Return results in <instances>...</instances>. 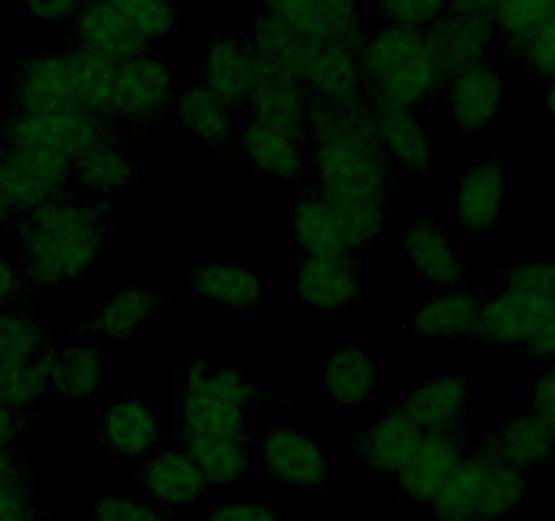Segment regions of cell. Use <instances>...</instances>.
Listing matches in <instances>:
<instances>
[{
  "mask_svg": "<svg viewBox=\"0 0 555 521\" xmlns=\"http://www.w3.org/2000/svg\"><path fill=\"white\" fill-rule=\"evenodd\" d=\"M20 217V269L27 285H65L95 266L106 223L92 201L60 195Z\"/></svg>",
  "mask_w": 555,
  "mask_h": 521,
  "instance_id": "obj_1",
  "label": "cell"
},
{
  "mask_svg": "<svg viewBox=\"0 0 555 521\" xmlns=\"http://www.w3.org/2000/svg\"><path fill=\"white\" fill-rule=\"evenodd\" d=\"M358 52L366 76L369 101L415 109L444 90L448 79L439 68L428 30L377 22L358 43Z\"/></svg>",
  "mask_w": 555,
  "mask_h": 521,
  "instance_id": "obj_2",
  "label": "cell"
},
{
  "mask_svg": "<svg viewBox=\"0 0 555 521\" xmlns=\"http://www.w3.org/2000/svg\"><path fill=\"white\" fill-rule=\"evenodd\" d=\"M529 497V475L518 467L502 465L472 450L448 486L434 499L437 521H499L518 513Z\"/></svg>",
  "mask_w": 555,
  "mask_h": 521,
  "instance_id": "obj_3",
  "label": "cell"
},
{
  "mask_svg": "<svg viewBox=\"0 0 555 521\" xmlns=\"http://www.w3.org/2000/svg\"><path fill=\"white\" fill-rule=\"evenodd\" d=\"M5 123V141L9 147H30V150H49L79 161L87 152L114 139L112 119L98 117L85 109H63L49 114H16L9 112Z\"/></svg>",
  "mask_w": 555,
  "mask_h": 521,
  "instance_id": "obj_4",
  "label": "cell"
},
{
  "mask_svg": "<svg viewBox=\"0 0 555 521\" xmlns=\"http://www.w3.org/2000/svg\"><path fill=\"white\" fill-rule=\"evenodd\" d=\"M287 68L301 76L314 101L336 103V106L369 103L366 76L356 43L304 41Z\"/></svg>",
  "mask_w": 555,
  "mask_h": 521,
  "instance_id": "obj_5",
  "label": "cell"
},
{
  "mask_svg": "<svg viewBox=\"0 0 555 521\" xmlns=\"http://www.w3.org/2000/svg\"><path fill=\"white\" fill-rule=\"evenodd\" d=\"M177 96L171 63L150 49L119 63L114 117L135 125L157 123L173 114Z\"/></svg>",
  "mask_w": 555,
  "mask_h": 521,
  "instance_id": "obj_6",
  "label": "cell"
},
{
  "mask_svg": "<svg viewBox=\"0 0 555 521\" xmlns=\"http://www.w3.org/2000/svg\"><path fill=\"white\" fill-rule=\"evenodd\" d=\"M258 9L280 16L307 41L361 43L369 33V0H258Z\"/></svg>",
  "mask_w": 555,
  "mask_h": 521,
  "instance_id": "obj_7",
  "label": "cell"
},
{
  "mask_svg": "<svg viewBox=\"0 0 555 521\" xmlns=\"http://www.w3.org/2000/svg\"><path fill=\"white\" fill-rule=\"evenodd\" d=\"M5 106L16 114H49L76 106L65 52L30 54L5 79Z\"/></svg>",
  "mask_w": 555,
  "mask_h": 521,
  "instance_id": "obj_8",
  "label": "cell"
},
{
  "mask_svg": "<svg viewBox=\"0 0 555 521\" xmlns=\"http://www.w3.org/2000/svg\"><path fill=\"white\" fill-rule=\"evenodd\" d=\"M263 470L282 486L320 492L328 486V450L312 434L296 427H274L258 445Z\"/></svg>",
  "mask_w": 555,
  "mask_h": 521,
  "instance_id": "obj_9",
  "label": "cell"
},
{
  "mask_svg": "<svg viewBox=\"0 0 555 521\" xmlns=\"http://www.w3.org/2000/svg\"><path fill=\"white\" fill-rule=\"evenodd\" d=\"M312 106L314 96L296 71L280 63H260L258 79H255L244 112H247V119H255V123L307 136Z\"/></svg>",
  "mask_w": 555,
  "mask_h": 521,
  "instance_id": "obj_10",
  "label": "cell"
},
{
  "mask_svg": "<svg viewBox=\"0 0 555 521\" xmlns=\"http://www.w3.org/2000/svg\"><path fill=\"white\" fill-rule=\"evenodd\" d=\"M345 233L347 253L366 250L383 233L390 212V182L318 185Z\"/></svg>",
  "mask_w": 555,
  "mask_h": 521,
  "instance_id": "obj_11",
  "label": "cell"
},
{
  "mask_svg": "<svg viewBox=\"0 0 555 521\" xmlns=\"http://www.w3.org/2000/svg\"><path fill=\"white\" fill-rule=\"evenodd\" d=\"M444 106L450 123L461 134H480L491 125L504 103V74L502 68L486 60L444 81Z\"/></svg>",
  "mask_w": 555,
  "mask_h": 521,
  "instance_id": "obj_12",
  "label": "cell"
},
{
  "mask_svg": "<svg viewBox=\"0 0 555 521\" xmlns=\"http://www.w3.org/2000/svg\"><path fill=\"white\" fill-rule=\"evenodd\" d=\"M496 38L499 33L493 20L455 9H450L437 25L428 27V41H431L444 79L477 63H486Z\"/></svg>",
  "mask_w": 555,
  "mask_h": 521,
  "instance_id": "obj_13",
  "label": "cell"
},
{
  "mask_svg": "<svg viewBox=\"0 0 555 521\" xmlns=\"http://www.w3.org/2000/svg\"><path fill=\"white\" fill-rule=\"evenodd\" d=\"M258 58L247 41L233 36H217L204 47L198 60L201 87L215 92L233 109L247 106L249 92L258 79Z\"/></svg>",
  "mask_w": 555,
  "mask_h": 521,
  "instance_id": "obj_14",
  "label": "cell"
},
{
  "mask_svg": "<svg viewBox=\"0 0 555 521\" xmlns=\"http://www.w3.org/2000/svg\"><path fill=\"white\" fill-rule=\"evenodd\" d=\"M98 443L114 459L135 461L150 456L160 443L155 407L141 396H122L112 402L98 423Z\"/></svg>",
  "mask_w": 555,
  "mask_h": 521,
  "instance_id": "obj_15",
  "label": "cell"
},
{
  "mask_svg": "<svg viewBox=\"0 0 555 521\" xmlns=\"http://www.w3.org/2000/svg\"><path fill=\"white\" fill-rule=\"evenodd\" d=\"M464 459V443H461L455 432L423 434L410 465L399 472L401 492L412 503L431 505L439 497V492L448 486V481L455 475V470H459Z\"/></svg>",
  "mask_w": 555,
  "mask_h": 521,
  "instance_id": "obj_16",
  "label": "cell"
},
{
  "mask_svg": "<svg viewBox=\"0 0 555 521\" xmlns=\"http://www.w3.org/2000/svg\"><path fill=\"white\" fill-rule=\"evenodd\" d=\"M236 144L249 166L263 174H271V177L298 179L304 177L309 166L307 136L274 128V125L247 119L238 128Z\"/></svg>",
  "mask_w": 555,
  "mask_h": 521,
  "instance_id": "obj_17",
  "label": "cell"
},
{
  "mask_svg": "<svg viewBox=\"0 0 555 521\" xmlns=\"http://www.w3.org/2000/svg\"><path fill=\"white\" fill-rule=\"evenodd\" d=\"M553 298L507 291L482 298L477 309L475 334L493 345H529Z\"/></svg>",
  "mask_w": 555,
  "mask_h": 521,
  "instance_id": "obj_18",
  "label": "cell"
},
{
  "mask_svg": "<svg viewBox=\"0 0 555 521\" xmlns=\"http://www.w3.org/2000/svg\"><path fill=\"white\" fill-rule=\"evenodd\" d=\"M296 296L309 309H345L361 296V269L352 255H334V258H307L296 269Z\"/></svg>",
  "mask_w": 555,
  "mask_h": 521,
  "instance_id": "obj_19",
  "label": "cell"
},
{
  "mask_svg": "<svg viewBox=\"0 0 555 521\" xmlns=\"http://www.w3.org/2000/svg\"><path fill=\"white\" fill-rule=\"evenodd\" d=\"M477 450L502 465L518 470H540L547 467L555 456V432L534 412H524L504 421L496 432L488 434Z\"/></svg>",
  "mask_w": 555,
  "mask_h": 521,
  "instance_id": "obj_20",
  "label": "cell"
},
{
  "mask_svg": "<svg viewBox=\"0 0 555 521\" xmlns=\"http://www.w3.org/2000/svg\"><path fill=\"white\" fill-rule=\"evenodd\" d=\"M504 174L496 163H475L461 174L453 190V212L459 226L469 237H482L496 223L504 212Z\"/></svg>",
  "mask_w": 555,
  "mask_h": 521,
  "instance_id": "obj_21",
  "label": "cell"
},
{
  "mask_svg": "<svg viewBox=\"0 0 555 521\" xmlns=\"http://www.w3.org/2000/svg\"><path fill=\"white\" fill-rule=\"evenodd\" d=\"M372 103L379 144L388 152L390 161L401 163L410 171H426L434 163V139L421 114L412 106H399V103Z\"/></svg>",
  "mask_w": 555,
  "mask_h": 521,
  "instance_id": "obj_22",
  "label": "cell"
},
{
  "mask_svg": "<svg viewBox=\"0 0 555 521\" xmlns=\"http://www.w3.org/2000/svg\"><path fill=\"white\" fill-rule=\"evenodd\" d=\"M469 383L461 372H442L412 385L404 410L423 432H455L466 418Z\"/></svg>",
  "mask_w": 555,
  "mask_h": 521,
  "instance_id": "obj_23",
  "label": "cell"
},
{
  "mask_svg": "<svg viewBox=\"0 0 555 521\" xmlns=\"http://www.w3.org/2000/svg\"><path fill=\"white\" fill-rule=\"evenodd\" d=\"M320 385L336 407H361L379 389V364L363 345H341L320 361Z\"/></svg>",
  "mask_w": 555,
  "mask_h": 521,
  "instance_id": "obj_24",
  "label": "cell"
},
{
  "mask_svg": "<svg viewBox=\"0 0 555 521\" xmlns=\"http://www.w3.org/2000/svg\"><path fill=\"white\" fill-rule=\"evenodd\" d=\"M423 429L406 416L404 407L399 410H385L374 418L356 440V450L366 465L379 472H393L399 475L410 459L415 456L417 445L423 440Z\"/></svg>",
  "mask_w": 555,
  "mask_h": 521,
  "instance_id": "obj_25",
  "label": "cell"
},
{
  "mask_svg": "<svg viewBox=\"0 0 555 521\" xmlns=\"http://www.w3.org/2000/svg\"><path fill=\"white\" fill-rule=\"evenodd\" d=\"M76 47L108 54V58L128 60L141 52H150V41L125 20L122 11L112 0H90L74 16Z\"/></svg>",
  "mask_w": 555,
  "mask_h": 521,
  "instance_id": "obj_26",
  "label": "cell"
},
{
  "mask_svg": "<svg viewBox=\"0 0 555 521\" xmlns=\"http://www.w3.org/2000/svg\"><path fill=\"white\" fill-rule=\"evenodd\" d=\"M401 253L417 269V275L434 288H459L464 282L466 266L453 239L434 223H415L399 237Z\"/></svg>",
  "mask_w": 555,
  "mask_h": 521,
  "instance_id": "obj_27",
  "label": "cell"
},
{
  "mask_svg": "<svg viewBox=\"0 0 555 521\" xmlns=\"http://www.w3.org/2000/svg\"><path fill=\"white\" fill-rule=\"evenodd\" d=\"M477 309H480V298L472 291L461 285L442 288L421 298L412 315V331L428 342L461 340L466 334H475Z\"/></svg>",
  "mask_w": 555,
  "mask_h": 521,
  "instance_id": "obj_28",
  "label": "cell"
},
{
  "mask_svg": "<svg viewBox=\"0 0 555 521\" xmlns=\"http://www.w3.org/2000/svg\"><path fill=\"white\" fill-rule=\"evenodd\" d=\"M173 117L179 128L193 139L206 141L211 147H225L238 134V109L217 98L206 87H188L177 96L173 103Z\"/></svg>",
  "mask_w": 555,
  "mask_h": 521,
  "instance_id": "obj_29",
  "label": "cell"
},
{
  "mask_svg": "<svg viewBox=\"0 0 555 521\" xmlns=\"http://www.w3.org/2000/svg\"><path fill=\"white\" fill-rule=\"evenodd\" d=\"M68 58L70 81H74L76 106L98 117H114V101H117V79L122 60L108 54L92 52L85 47L65 49Z\"/></svg>",
  "mask_w": 555,
  "mask_h": 521,
  "instance_id": "obj_30",
  "label": "cell"
},
{
  "mask_svg": "<svg viewBox=\"0 0 555 521\" xmlns=\"http://www.w3.org/2000/svg\"><path fill=\"white\" fill-rule=\"evenodd\" d=\"M139 481L144 492L160 505L195 503L206 492V478L184 450H163L146 459Z\"/></svg>",
  "mask_w": 555,
  "mask_h": 521,
  "instance_id": "obj_31",
  "label": "cell"
},
{
  "mask_svg": "<svg viewBox=\"0 0 555 521\" xmlns=\"http://www.w3.org/2000/svg\"><path fill=\"white\" fill-rule=\"evenodd\" d=\"M190 288L222 309H253L260 296L258 271L231 260H209L190 271Z\"/></svg>",
  "mask_w": 555,
  "mask_h": 521,
  "instance_id": "obj_32",
  "label": "cell"
},
{
  "mask_svg": "<svg viewBox=\"0 0 555 521\" xmlns=\"http://www.w3.org/2000/svg\"><path fill=\"white\" fill-rule=\"evenodd\" d=\"M293 237H296L298 250L307 258H334V255H350L345 244L339 220L328 201L314 190V193L301 195L291 212Z\"/></svg>",
  "mask_w": 555,
  "mask_h": 521,
  "instance_id": "obj_33",
  "label": "cell"
},
{
  "mask_svg": "<svg viewBox=\"0 0 555 521\" xmlns=\"http://www.w3.org/2000/svg\"><path fill=\"white\" fill-rule=\"evenodd\" d=\"M184 454L193 459L206 483L228 486L242 481L253 467L249 440L206 437V434H184Z\"/></svg>",
  "mask_w": 555,
  "mask_h": 521,
  "instance_id": "obj_34",
  "label": "cell"
},
{
  "mask_svg": "<svg viewBox=\"0 0 555 521\" xmlns=\"http://www.w3.org/2000/svg\"><path fill=\"white\" fill-rule=\"evenodd\" d=\"M160 307L155 291L144 285H125L92 315L90 329L103 340H128Z\"/></svg>",
  "mask_w": 555,
  "mask_h": 521,
  "instance_id": "obj_35",
  "label": "cell"
},
{
  "mask_svg": "<svg viewBox=\"0 0 555 521\" xmlns=\"http://www.w3.org/2000/svg\"><path fill=\"white\" fill-rule=\"evenodd\" d=\"M74 182L92 199H112L133 182V163L114 139L74 163Z\"/></svg>",
  "mask_w": 555,
  "mask_h": 521,
  "instance_id": "obj_36",
  "label": "cell"
},
{
  "mask_svg": "<svg viewBox=\"0 0 555 521\" xmlns=\"http://www.w3.org/2000/svg\"><path fill=\"white\" fill-rule=\"evenodd\" d=\"M179 423L184 434L249 440L247 416L242 407L206 394H179Z\"/></svg>",
  "mask_w": 555,
  "mask_h": 521,
  "instance_id": "obj_37",
  "label": "cell"
},
{
  "mask_svg": "<svg viewBox=\"0 0 555 521\" xmlns=\"http://www.w3.org/2000/svg\"><path fill=\"white\" fill-rule=\"evenodd\" d=\"M179 394H206L215 399L236 405L247 410L255 399H258V389L244 378L238 369L231 367H209L204 361H193L184 367L182 383H179Z\"/></svg>",
  "mask_w": 555,
  "mask_h": 521,
  "instance_id": "obj_38",
  "label": "cell"
},
{
  "mask_svg": "<svg viewBox=\"0 0 555 521\" xmlns=\"http://www.w3.org/2000/svg\"><path fill=\"white\" fill-rule=\"evenodd\" d=\"M54 353L43 351L36 358L0 367V399L25 412L52 389Z\"/></svg>",
  "mask_w": 555,
  "mask_h": 521,
  "instance_id": "obj_39",
  "label": "cell"
},
{
  "mask_svg": "<svg viewBox=\"0 0 555 521\" xmlns=\"http://www.w3.org/2000/svg\"><path fill=\"white\" fill-rule=\"evenodd\" d=\"M103 361L95 347H68L54 353L52 389L65 399H92L101 391Z\"/></svg>",
  "mask_w": 555,
  "mask_h": 521,
  "instance_id": "obj_40",
  "label": "cell"
},
{
  "mask_svg": "<svg viewBox=\"0 0 555 521\" xmlns=\"http://www.w3.org/2000/svg\"><path fill=\"white\" fill-rule=\"evenodd\" d=\"M47 351L43 323L25 309H0V367L27 361Z\"/></svg>",
  "mask_w": 555,
  "mask_h": 521,
  "instance_id": "obj_41",
  "label": "cell"
},
{
  "mask_svg": "<svg viewBox=\"0 0 555 521\" xmlns=\"http://www.w3.org/2000/svg\"><path fill=\"white\" fill-rule=\"evenodd\" d=\"M555 14V0H499L493 25L502 41L520 49Z\"/></svg>",
  "mask_w": 555,
  "mask_h": 521,
  "instance_id": "obj_42",
  "label": "cell"
},
{
  "mask_svg": "<svg viewBox=\"0 0 555 521\" xmlns=\"http://www.w3.org/2000/svg\"><path fill=\"white\" fill-rule=\"evenodd\" d=\"M112 3L150 41V47L171 36L182 22V9L177 0H112Z\"/></svg>",
  "mask_w": 555,
  "mask_h": 521,
  "instance_id": "obj_43",
  "label": "cell"
},
{
  "mask_svg": "<svg viewBox=\"0 0 555 521\" xmlns=\"http://www.w3.org/2000/svg\"><path fill=\"white\" fill-rule=\"evenodd\" d=\"M450 9L453 0H369V11L383 25L412 27V30H428Z\"/></svg>",
  "mask_w": 555,
  "mask_h": 521,
  "instance_id": "obj_44",
  "label": "cell"
},
{
  "mask_svg": "<svg viewBox=\"0 0 555 521\" xmlns=\"http://www.w3.org/2000/svg\"><path fill=\"white\" fill-rule=\"evenodd\" d=\"M0 188H3L14 215L36 209L43 201H52L47 190L30 177V171L16 161L14 152L5 150V147H0Z\"/></svg>",
  "mask_w": 555,
  "mask_h": 521,
  "instance_id": "obj_45",
  "label": "cell"
},
{
  "mask_svg": "<svg viewBox=\"0 0 555 521\" xmlns=\"http://www.w3.org/2000/svg\"><path fill=\"white\" fill-rule=\"evenodd\" d=\"M507 291L529 293V296L555 298V260H531L515 264L502 275Z\"/></svg>",
  "mask_w": 555,
  "mask_h": 521,
  "instance_id": "obj_46",
  "label": "cell"
},
{
  "mask_svg": "<svg viewBox=\"0 0 555 521\" xmlns=\"http://www.w3.org/2000/svg\"><path fill=\"white\" fill-rule=\"evenodd\" d=\"M518 52L531 74L540 76V79L545 81L553 79L555 76V14L534 33V36L529 38V41L524 43V47L518 49Z\"/></svg>",
  "mask_w": 555,
  "mask_h": 521,
  "instance_id": "obj_47",
  "label": "cell"
},
{
  "mask_svg": "<svg viewBox=\"0 0 555 521\" xmlns=\"http://www.w3.org/2000/svg\"><path fill=\"white\" fill-rule=\"evenodd\" d=\"M92 521H168L166 513L150 503L128 497V494H108L95 505Z\"/></svg>",
  "mask_w": 555,
  "mask_h": 521,
  "instance_id": "obj_48",
  "label": "cell"
},
{
  "mask_svg": "<svg viewBox=\"0 0 555 521\" xmlns=\"http://www.w3.org/2000/svg\"><path fill=\"white\" fill-rule=\"evenodd\" d=\"M0 521H38L27 472L11 478L0 486Z\"/></svg>",
  "mask_w": 555,
  "mask_h": 521,
  "instance_id": "obj_49",
  "label": "cell"
},
{
  "mask_svg": "<svg viewBox=\"0 0 555 521\" xmlns=\"http://www.w3.org/2000/svg\"><path fill=\"white\" fill-rule=\"evenodd\" d=\"M90 0H22V11L27 16L38 22H47V25H54V22H74V16L79 14Z\"/></svg>",
  "mask_w": 555,
  "mask_h": 521,
  "instance_id": "obj_50",
  "label": "cell"
},
{
  "mask_svg": "<svg viewBox=\"0 0 555 521\" xmlns=\"http://www.w3.org/2000/svg\"><path fill=\"white\" fill-rule=\"evenodd\" d=\"M209 521H282V516L266 503H228L211 510Z\"/></svg>",
  "mask_w": 555,
  "mask_h": 521,
  "instance_id": "obj_51",
  "label": "cell"
},
{
  "mask_svg": "<svg viewBox=\"0 0 555 521\" xmlns=\"http://www.w3.org/2000/svg\"><path fill=\"white\" fill-rule=\"evenodd\" d=\"M531 412L555 432V367L542 372L531 385Z\"/></svg>",
  "mask_w": 555,
  "mask_h": 521,
  "instance_id": "obj_52",
  "label": "cell"
},
{
  "mask_svg": "<svg viewBox=\"0 0 555 521\" xmlns=\"http://www.w3.org/2000/svg\"><path fill=\"white\" fill-rule=\"evenodd\" d=\"M526 351L534 358H545V361H553L555 358V298L547 304L545 315H542L540 326H537L534 336L529 340Z\"/></svg>",
  "mask_w": 555,
  "mask_h": 521,
  "instance_id": "obj_53",
  "label": "cell"
},
{
  "mask_svg": "<svg viewBox=\"0 0 555 521\" xmlns=\"http://www.w3.org/2000/svg\"><path fill=\"white\" fill-rule=\"evenodd\" d=\"M27 280L16 264H11L3 253H0V304H11L22 296Z\"/></svg>",
  "mask_w": 555,
  "mask_h": 521,
  "instance_id": "obj_54",
  "label": "cell"
},
{
  "mask_svg": "<svg viewBox=\"0 0 555 521\" xmlns=\"http://www.w3.org/2000/svg\"><path fill=\"white\" fill-rule=\"evenodd\" d=\"M22 423H25V412L0 399V445H11V440L20 434Z\"/></svg>",
  "mask_w": 555,
  "mask_h": 521,
  "instance_id": "obj_55",
  "label": "cell"
},
{
  "mask_svg": "<svg viewBox=\"0 0 555 521\" xmlns=\"http://www.w3.org/2000/svg\"><path fill=\"white\" fill-rule=\"evenodd\" d=\"M25 467L20 465V459H16L14 450L9 448V445H0V478H9V475H16V472H22Z\"/></svg>",
  "mask_w": 555,
  "mask_h": 521,
  "instance_id": "obj_56",
  "label": "cell"
},
{
  "mask_svg": "<svg viewBox=\"0 0 555 521\" xmlns=\"http://www.w3.org/2000/svg\"><path fill=\"white\" fill-rule=\"evenodd\" d=\"M542 109H545L547 119L555 125V76L545 81V92H542Z\"/></svg>",
  "mask_w": 555,
  "mask_h": 521,
  "instance_id": "obj_57",
  "label": "cell"
},
{
  "mask_svg": "<svg viewBox=\"0 0 555 521\" xmlns=\"http://www.w3.org/2000/svg\"><path fill=\"white\" fill-rule=\"evenodd\" d=\"M11 215H14V209H11L9 199H5L3 188H0V220H5V217H11Z\"/></svg>",
  "mask_w": 555,
  "mask_h": 521,
  "instance_id": "obj_58",
  "label": "cell"
},
{
  "mask_svg": "<svg viewBox=\"0 0 555 521\" xmlns=\"http://www.w3.org/2000/svg\"><path fill=\"white\" fill-rule=\"evenodd\" d=\"M3 141H5V123L3 117H0V147H3Z\"/></svg>",
  "mask_w": 555,
  "mask_h": 521,
  "instance_id": "obj_59",
  "label": "cell"
}]
</instances>
